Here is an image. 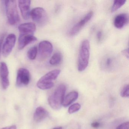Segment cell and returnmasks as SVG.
<instances>
[{
	"instance_id": "9c48e42d",
	"label": "cell",
	"mask_w": 129,
	"mask_h": 129,
	"mask_svg": "<svg viewBox=\"0 0 129 129\" xmlns=\"http://www.w3.org/2000/svg\"><path fill=\"white\" fill-rule=\"evenodd\" d=\"M16 41V37L14 34L9 35L3 46V54L4 56L7 57L10 54L15 46Z\"/></svg>"
},
{
	"instance_id": "d6986e66",
	"label": "cell",
	"mask_w": 129,
	"mask_h": 129,
	"mask_svg": "<svg viewBox=\"0 0 129 129\" xmlns=\"http://www.w3.org/2000/svg\"><path fill=\"white\" fill-rule=\"evenodd\" d=\"M126 1L124 0H116L114 1V3L111 8L112 12H115L125 4Z\"/></svg>"
},
{
	"instance_id": "3957f363",
	"label": "cell",
	"mask_w": 129,
	"mask_h": 129,
	"mask_svg": "<svg viewBox=\"0 0 129 129\" xmlns=\"http://www.w3.org/2000/svg\"><path fill=\"white\" fill-rule=\"evenodd\" d=\"M61 71L58 69L53 70L44 75L37 83L39 89L47 90L51 89L54 86L53 81L55 80L60 74Z\"/></svg>"
},
{
	"instance_id": "cb8c5ba5",
	"label": "cell",
	"mask_w": 129,
	"mask_h": 129,
	"mask_svg": "<svg viewBox=\"0 0 129 129\" xmlns=\"http://www.w3.org/2000/svg\"><path fill=\"white\" fill-rule=\"evenodd\" d=\"M103 33L101 30H99L97 32L96 34V38L98 42H100L102 41V39Z\"/></svg>"
},
{
	"instance_id": "ba28073f",
	"label": "cell",
	"mask_w": 129,
	"mask_h": 129,
	"mask_svg": "<svg viewBox=\"0 0 129 129\" xmlns=\"http://www.w3.org/2000/svg\"><path fill=\"white\" fill-rule=\"evenodd\" d=\"M53 46L47 41H41L39 44V50L40 56L42 59H45L50 56L52 52Z\"/></svg>"
},
{
	"instance_id": "9a60e30c",
	"label": "cell",
	"mask_w": 129,
	"mask_h": 129,
	"mask_svg": "<svg viewBox=\"0 0 129 129\" xmlns=\"http://www.w3.org/2000/svg\"><path fill=\"white\" fill-rule=\"evenodd\" d=\"M128 22V16L126 14L121 13L116 16L114 21L115 27L118 29L123 28Z\"/></svg>"
},
{
	"instance_id": "ac0fdd59",
	"label": "cell",
	"mask_w": 129,
	"mask_h": 129,
	"mask_svg": "<svg viewBox=\"0 0 129 129\" xmlns=\"http://www.w3.org/2000/svg\"><path fill=\"white\" fill-rule=\"evenodd\" d=\"M62 60V56L60 52L55 53L50 59L49 63L52 65H57L61 63Z\"/></svg>"
},
{
	"instance_id": "30bf717a",
	"label": "cell",
	"mask_w": 129,
	"mask_h": 129,
	"mask_svg": "<svg viewBox=\"0 0 129 129\" xmlns=\"http://www.w3.org/2000/svg\"><path fill=\"white\" fill-rule=\"evenodd\" d=\"M93 15V12H89L87 13L84 18L72 27L69 31V35L73 36L78 34L83 27H84V25L91 19Z\"/></svg>"
},
{
	"instance_id": "44dd1931",
	"label": "cell",
	"mask_w": 129,
	"mask_h": 129,
	"mask_svg": "<svg viewBox=\"0 0 129 129\" xmlns=\"http://www.w3.org/2000/svg\"><path fill=\"white\" fill-rule=\"evenodd\" d=\"M81 107V105L79 103H75L69 107L68 109L69 113L70 114H72L77 112L80 109Z\"/></svg>"
},
{
	"instance_id": "4316f807",
	"label": "cell",
	"mask_w": 129,
	"mask_h": 129,
	"mask_svg": "<svg viewBox=\"0 0 129 129\" xmlns=\"http://www.w3.org/2000/svg\"><path fill=\"white\" fill-rule=\"evenodd\" d=\"M16 125H12L11 126H9L6 127H3L1 129H16Z\"/></svg>"
},
{
	"instance_id": "8992f818",
	"label": "cell",
	"mask_w": 129,
	"mask_h": 129,
	"mask_svg": "<svg viewBox=\"0 0 129 129\" xmlns=\"http://www.w3.org/2000/svg\"><path fill=\"white\" fill-rule=\"evenodd\" d=\"M30 16L33 21L41 26L47 23L48 16L45 10L41 7L34 8L30 12Z\"/></svg>"
},
{
	"instance_id": "e0dca14e",
	"label": "cell",
	"mask_w": 129,
	"mask_h": 129,
	"mask_svg": "<svg viewBox=\"0 0 129 129\" xmlns=\"http://www.w3.org/2000/svg\"><path fill=\"white\" fill-rule=\"evenodd\" d=\"M78 97V93L77 91H72L68 94L64 98L62 106L68 107L75 101Z\"/></svg>"
},
{
	"instance_id": "2e32d148",
	"label": "cell",
	"mask_w": 129,
	"mask_h": 129,
	"mask_svg": "<svg viewBox=\"0 0 129 129\" xmlns=\"http://www.w3.org/2000/svg\"><path fill=\"white\" fill-rule=\"evenodd\" d=\"M48 112L42 107H37L34 115V119L37 122H40L49 116Z\"/></svg>"
},
{
	"instance_id": "d4e9b609",
	"label": "cell",
	"mask_w": 129,
	"mask_h": 129,
	"mask_svg": "<svg viewBox=\"0 0 129 129\" xmlns=\"http://www.w3.org/2000/svg\"><path fill=\"white\" fill-rule=\"evenodd\" d=\"M122 53L125 56V57H126L127 58H129V51H128V49L124 50L123 51H122Z\"/></svg>"
},
{
	"instance_id": "484cf974",
	"label": "cell",
	"mask_w": 129,
	"mask_h": 129,
	"mask_svg": "<svg viewBox=\"0 0 129 129\" xmlns=\"http://www.w3.org/2000/svg\"><path fill=\"white\" fill-rule=\"evenodd\" d=\"M100 123L98 122H93L91 124V126L93 128H98L100 126Z\"/></svg>"
},
{
	"instance_id": "7402d4cb",
	"label": "cell",
	"mask_w": 129,
	"mask_h": 129,
	"mask_svg": "<svg viewBox=\"0 0 129 129\" xmlns=\"http://www.w3.org/2000/svg\"><path fill=\"white\" fill-rule=\"evenodd\" d=\"M121 97L128 98L129 96V87L128 84L124 87L120 93Z\"/></svg>"
},
{
	"instance_id": "52a82bcc",
	"label": "cell",
	"mask_w": 129,
	"mask_h": 129,
	"mask_svg": "<svg viewBox=\"0 0 129 129\" xmlns=\"http://www.w3.org/2000/svg\"><path fill=\"white\" fill-rule=\"evenodd\" d=\"M30 80V75L28 70L20 68L17 72L16 85L18 87H22L28 85Z\"/></svg>"
},
{
	"instance_id": "7c38bea8",
	"label": "cell",
	"mask_w": 129,
	"mask_h": 129,
	"mask_svg": "<svg viewBox=\"0 0 129 129\" xmlns=\"http://www.w3.org/2000/svg\"><path fill=\"white\" fill-rule=\"evenodd\" d=\"M37 40L33 35H21L18 38V49L22 50L27 45Z\"/></svg>"
},
{
	"instance_id": "7a4b0ae2",
	"label": "cell",
	"mask_w": 129,
	"mask_h": 129,
	"mask_svg": "<svg viewBox=\"0 0 129 129\" xmlns=\"http://www.w3.org/2000/svg\"><path fill=\"white\" fill-rule=\"evenodd\" d=\"M90 56V44L87 40L83 41L79 50L78 69L79 72L85 70L89 64Z\"/></svg>"
},
{
	"instance_id": "5b68a950",
	"label": "cell",
	"mask_w": 129,
	"mask_h": 129,
	"mask_svg": "<svg viewBox=\"0 0 129 129\" xmlns=\"http://www.w3.org/2000/svg\"><path fill=\"white\" fill-rule=\"evenodd\" d=\"M117 57L113 54H108L103 56L100 61V67L105 71L112 72L118 65Z\"/></svg>"
},
{
	"instance_id": "603a6c76",
	"label": "cell",
	"mask_w": 129,
	"mask_h": 129,
	"mask_svg": "<svg viewBox=\"0 0 129 129\" xmlns=\"http://www.w3.org/2000/svg\"><path fill=\"white\" fill-rule=\"evenodd\" d=\"M129 122H124L118 125L116 129H129Z\"/></svg>"
},
{
	"instance_id": "8fae6325",
	"label": "cell",
	"mask_w": 129,
	"mask_h": 129,
	"mask_svg": "<svg viewBox=\"0 0 129 129\" xmlns=\"http://www.w3.org/2000/svg\"><path fill=\"white\" fill-rule=\"evenodd\" d=\"M9 71L7 65L2 62L0 64V79L2 87L4 89H7L10 85L9 78Z\"/></svg>"
},
{
	"instance_id": "277c9868",
	"label": "cell",
	"mask_w": 129,
	"mask_h": 129,
	"mask_svg": "<svg viewBox=\"0 0 129 129\" xmlns=\"http://www.w3.org/2000/svg\"><path fill=\"white\" fill-rule=\"evenodd\" d=\"M4 2L8 22L11 25H14L20 20L16 1H6Z\"/></svg>"
},
{
	"instance_id": "f1b7e54d",
	"label": "cell",
	"mask_w": 129,
	"mask_h": 129,
	"mask_svg": "<svg viewBox=\"0 0 129 129\" xmlns=\"http://www.w3.org/2000/svg\"><path fill=\"white\" fill-rule=\"evenodd\" d=\"M53 129H62V128L61 127H55Z\"/></svg>"
},
{
	"instance_id": "5bb4252c",
	"label": "cell",
	"mask_w": 129,
	"mask_h": 129,
	"mask_svg": "<svg viewBox=\"0 0 129 129\" xmlns=\"http://www.w3.org/2000/svg\"><path fill=\"white\" fill-rule=\"evenodd\" d=\"M35 24L32 22L24 23L19 25L18 30L20 34L32 35L36 30Z\"/></svg>"
},
{
	"instance_id": "ffe728a7",
	"label": "cell",
	"mask_w": 129,
	"mask_h": 129,
	"mask_svg": "<svg viewBox=\"0 0 129 129\" xmlns=\"http://www.w3.org/2000/svg\"><path fill=\"white\" fill-rule=\"evenodd\" d=\"M37 47L34 46L29 49L27 52L28 57L30 60H34L37 57L38 52Z\"/></svg>"
},
{
	"instance_id": "6da1fadb",
	"label": "cell",
	"mask_w": 129,
	"mask_h": 129,
	"mask_svg": "<svg viewBox=\"0 0 129 129\" xmlns=\"http://www.w3.org/2000/svg\"><path fill=\"white\" fill-rule=\"evenodd\" d=\"M66 90V87L64 84H60L50 96L48 99V102L52 108L55 110L61 108L62 106Z\"/></svg>"
},
{
	"instance_id": "4fadbf2b",
	"label": "cell",
	"mask_w": 129,
	"mask_h": 129,
	"mask_svg": "<svg viewBox=\"0 0 129 129\" xmlns=\"http://www.w3.org/2000/svg\"><path fill=\"white\" fill-rule=\"evenodd\" d=\"M19 7L21 11L22 16L25 19H28L30 16V1L21 0L19 1Z\"/></svg>"
},
{
	"instance_id": "83f0119b",
	"label": "cell",
	"mask_w": 129,
	"mask_h": 129,
	"mask_svg": "<svg viewBox=\"0 0 129 129\" xmlns=\"http://www.w3.org/2000/svg\"><path fill=\"white\" fill-rule=\"evenodd\" d=\"M4 39V36L3 35L1 36V37L0 38V52H1V46L3 43Z\"/></svg>"
}]
</instances>
